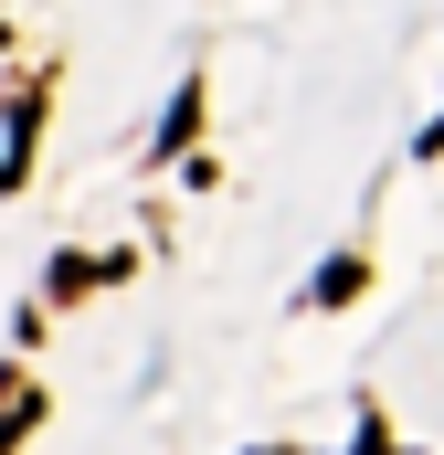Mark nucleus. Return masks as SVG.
Segmentation results:
<instances>
[{"mask_svg": "<svg viewBox=\"0 0 444 455\" xmlns=\"http://www.w3.org/2000/svg\"><path fill=\"white\" fill-rule=\"evenodd\" d=\"M32 413H43V403H32V381H0V445H11V435H32Z\"/></svg>", "mask_w": 444, "mask_h": 455, "instance_id": "obj_2", "label": "nucleus"}, {"mask_svg": "<svg viewBox=\"0 0 444 455\" xmlns=\"http://www.w3.org/2000/svg\"><path fill=\"white\" fill-rule=\"evenodd\" d=\"M360 275H370V265H360V254H338V265L307 286V297H318V307H349V297H360Z\"/></svg>", "mask_w": 444, "mask_h": 455, "instance_id": "obj_1", "label": "nucleus"}, {"mask_svg": "<svg viewBox=\"0 0 444 455\" xmlns=\"http://www.w3.org/2000/svg\"><path fill=\"white\" fill-rule=\"evenodd\" d=\"M191 127H202V85H180V107H170V127H159V148H191Z\"/></svg>", "mask_w": 444, "mask_h": 455, "instance_id": "obj_3", "label": "nucleus"}]
</instances>
